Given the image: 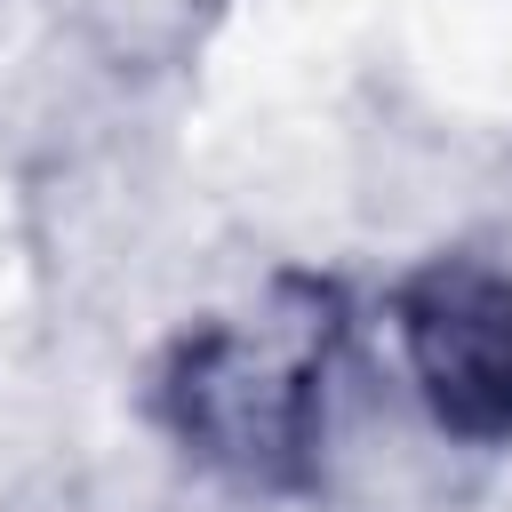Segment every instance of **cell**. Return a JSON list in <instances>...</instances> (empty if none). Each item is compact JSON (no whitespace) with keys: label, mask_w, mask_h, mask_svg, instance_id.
Segmentation results:
<instances>
[{"label":"cell","mask_w":512,"mask_h":512,"mask_svg":"<svg viewBox=\"0 0 512 512\" xmlns=\"http://www.w3.org/2000/svg\"><path fill=\"white\" fill-rule=\"evenodd\" d=\"M408 352L440 416L472 432L512 424V296L496 280H432L408 312Z\"/></svg>","instance_id":"obj_1"}]
</instances>
